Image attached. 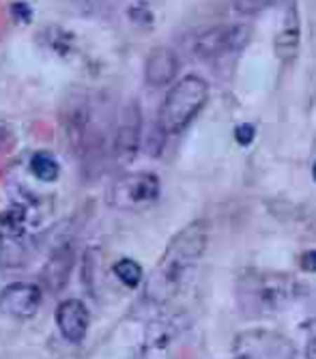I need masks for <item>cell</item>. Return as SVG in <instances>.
I'll list each match as a JSON object with an SVG mask.
<instances>
[{
	"label": "cell",
	"instance_id": "7",
	"mask_svg": "<svg viewBox=\"0 0 316 359\" xmlns=\"http://www.w3.org/2000/svg\"><path fill=\"white\" fill-rule=\"evenodd\" d=\"M41 288L28 282H13L0 292V312L15 318H30L41 308Z\"/></svg>",
	"mask_w": 316,
	"mask_h": 359
},
{
	"label": "cell",
	"instance_id": "11",
	"mask_svg": "<svg viewBox=\"0 0 316 359\" xmlns=\"http://www.w3.org/2000/svg\"><path fill=\"white\" fill-rule=\"evenodd\" d=\"M299 41H301V24H299V11L297 5L291 3L284 15L282 28L275 37V56L284 62L291 65L299 54Z\"/></svg>",
	"mask_w": 316,
	"mask_h": 359
},
{
	"label": "cell",
	"instance_id": "16",
	"mask_svg": "<svg viewBox=\"0 0 316 359\" xmlns=\"http://www.w3.org/2000/svg\"><path fill=\"white\" fill-rule=\"evenodd\" d=\"M43 32H46L48 46H50V48H52V50H54L56 54H60V56L69 54L74 37L69 35L67 30H43Z\"/></svg>",
	"mask_w": 316,
	"mask_h": 359
},
{
	"label": "cell",
	"instance_id": "17",
	"mask_svg": "<svg viewBox=\"0 0 316 359\" xmlns=\"http://www.w3.org/2000/svg\"><path fill=\"white\" fill-rule=\"evenodd\" d=\"M130 20L134 24H140V26H149L153 22V13L151 9L146 7V3H136L134 7H130Z\"/></svg>",
	"mask_w": 316,
	"mask_h": 359
},
{
	"label": "cell",
	"instance_id": "6",
	"mask_svg": "<svg viewBox=\"0 0 316 359\" xmlns=\"http://www.w3.org/2000/svg\"><path fill=\"white\" fill-rule=\"evenodd\" d=\"M295 346L273 332H245L235 340V359H293Z\"/></svg>",
	"mask_w": 316,
	"mask_h": 359
},
{
	"label": "cell",
	"instance_id": "8",
	"mask_svg": "<svg viewBox=\"0 0 316 359\" xmlns=\"http://www.w3.org/2000/svg\"><path fill=\"white\" fill-rule=\"evenodd\" d=\"M142 136V112L138 102H130L121 112L118 129H116V155L121 159H132L138 153Z\"/></svg>",
	"mask_w": 316,
	"mask_h": 359
},
{
	"label": "cell",
	"instance_id": "15",
	"mask_svg": "<svg viewBox=\"0 0 316 359\" xmlns=\"http://www.w3.org/2000/svg\"><path fill=\"white\" fill-rule=\"evenodd\" d=\"M114 273L128 288H136L142 282V267L132 258H121L114 265Z\"/></svg>",
	"mask_w": 316,
	"mask_h": 359
},
{
	"label": "cell",
	"instance_id": "4",
	"mask_svg": "<svg viewBox=\"0 0 316 359\" xmlns=\"http://www.w3.org/2000/svg\"><path fill=\"white\" fill-rule=\"evenodd\" d=\"M160 179L151 172H134L125 175L118 181H114L110 189V203L116 209L138 211L149 205H153L160 198Z\"/></svg>",
	"mask_w": 316,
	"mask_h": 359
},
{
	"label": "cell",
	"instance_id": "22",
	"mask_svg": "<svg viewBox=\"0 0 316 359\" xmlns=\"http://www.w3.org/2000/svg\"><path fill=\"white\" fill-rule=\"evenodd\" d=\"M312 177H314V181H316V161H314V166H312Z\"/></svg>",
	"mask_w": 316,
	"mask_h": 359
},
{
	"label": "cell",
	"instance_id": "2",
	"mask_svg": "<svg viewBox=\"0 0 316 359\" xmlns=\"http://www.w3.org/2000/svg\"><path fill=\"white\" fill-rule=\"evenodd\" d=\"M301 284L287 273H247L241 278L239 297L245 308L277 312L301 295Z\"/></svg>",
	"mask_w": 316,
	"mask_h": 359
},
{
	"label": "cell",
	"instance_id": "5",
	"mask_svg": "<svg viewBox=\"0 0 316 359\" xmlns=\"http://www.w3.org/2000/svg\"><path fill=\"white\" fill-rule=\"evenodd\" d=\"M252 39V28L247 24H224L200 32L194 43V54L200 58H217L231 52L243 50Z\"/></svg>",
	"mask_w": 316,
	"mask_h": 359
},
{
	"label": "cell",
	"instance_id": "12",
	"mask_svg": "<svg viewBox=\"0 0 316 359\" xmlns=\"http://www.w3.org/2000/svg\"><path fill=\"white\" fill-rule=\"evenodd\" d=\"M58 172H60V166H58V161L52 153L39 151L30 157V175H33L35 179H39L43 183H52L58 179Z\"/></svg>",
	"mask_w": 316,
	"mask_h": 359
},
{
	"label": "cell",
	"instance_id": "23",
	"mask_svg": "<svg viewBox=\"0 0 316 359\" xmlns=\"http://www.w3.org/2000/svg\"><path fill=\"white\" fill-rule=\"evenodd\" d=\"M314 228H316V215H314Z\"/></svg>",
	"mask_w": 316,
	"mask_h": 359
},
{
	"label": "cell",
	"instance_id": "21",
	"mask_svg": "<svg viewBox=\"0 0 316 359\" xmlns=\"http://www.w3.org/2000/svg\"><path fill=\"white\" fill-rule=\"evenodd\" d=\"M308 359H316V334L308 340Z\"/></svg>",
	"mask_w": 316,
	"mask_h": 359
},
{
	"label": "cell",
	"instance_id": "3",
	"mask_svg": "<svg viewBox=\"0 0 316 359\" xmlns=\"http://www.w3.org/2000/svg\"><path fill=\"white\" fill-rule=\"evenodd\" d=\"M209 97V86L198 76H185L168 90L160 110V127L164 134H179L196 118Z\"/></svg>",
	"mask_w": 316,
	"mask_h": 359
},
{
	"label": "cell",
	"instance_id": "9",
	"mask_svg": "<svg viewBox=\"0 0 316 359\" xmlns=\"http://www.w3.org/2000/svg\"><path fill=\"white\" fill-rule=\"evenodd\" d=\"M56 325H58V332L62 334V338L76 344L86 338L90 314L80 299H67V302L58 304V308H56Z\"/></svg>",
	"mask_w": 316,
	"mask_h": 359
},
{
	"label": "cell",
	"instance_id": "20",
	"mask_svg": "<svg viewBox=\"0 0 316 359\" xmlns=\"http://www.w3.org/2000/svg\"><path fill=\"white\" fill-rule=\"evenodd\" d=\"M299 267L308 273H316V250H308L299 256Z\"/></svg>",
	"mask_w": 316,
	"mask_h": 359
},
{
	"label": "cell",
	"instance_id": "19",
	"mask_svg": "<svg viewBox=\"0 0 316 359\" xmlns=\"http://www.w3.org/2000/svg\"><path fill=\"white\" fill-rule=\"evenodd\" d=\"M254 136H256V127L252 125V123H241L237 125L235 129V140L241 144V147H247L254 142Z\"/></svg>",
	"mask_w": 316,
	"mask_h": 359
},
{
	"label": "cell",
	"instance_id": "13",
	"mask_svg": "<svg viewBox=\"0 0 316 359\" xmlns=\"http://www.w3.org/2000/svg\"><path fill=\"white\" fill-rule=\"evenodd\" d=\"M26 228V207L11 205L0 213V233L9 237H22Z\"/></svg>",
	"mask_w": 316,
	"mask_h": 359
},
{
	"label": "cell",
	"instance_id": "18",
	"mask_svg": "<svg viewBox=\"0 0 316 359\" xmlns=\"http://www.w3.org/2000/svg\"><path fill=\"white\" fill-rule=\"evenodd\" d=\"M9 11H11V18L15 22H22V24L33 22V7H30L28 3H24V0H18V3H13L9 7Z\"/></svg>",
	"mask_w": 316,
	"mask_h": 359
},
{
	"label": "cell",
	"instance_id": "14",
	"mask_svg": "<svg viewBox=\"0 0 316 359\" xmlns=\"http://www.w3.org/2000/svg\"><path fill=\"white\" fill-rule=\"evenodd\" d=\"M24 263V248L20 237L0 233V267H20Z\"/></svg>",
	"mask_w": 316,
	"mask_h": 359
},
{
	"label": "cell",
	"instance_id": "1",
	"mask_svg": "<svg viewBox=\"0 0 316 359\" xmlns=\"http://www.w3.org/2000/svg\"><path fill=\"white\" fill-rule=\"evenodd\" d=\"M207 241H209V228L202 219L192 222L181 233H177L146 284V295L157 304L168 302L181 288L189 271L198 265V260L207 248Z\"/></svg>",
	"mask_w": 316,
	"mask_h": 359
},
{
	"label": "cell",
	"instance_id": "10",
	"mask_svg": "<svg viewBox=\"0 0 316 359\" xmlns=\"http://www.w3.org/2000/svg\"><path fill=\"white\" fill-rule=\"evenodd\" d=\"M179 72V58L168 48H153L144 62V80L149 86H166L172 84Z\"/></svg>",
	"mask_w": 316,
	"mask_h": 359
}]
</instances>
